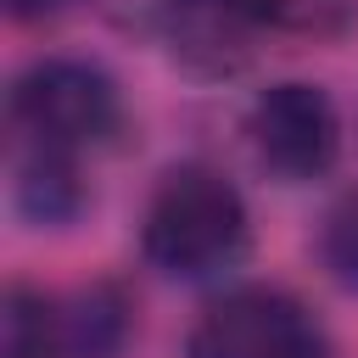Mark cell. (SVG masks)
<instances>
[{"mask_svg": "<svg viewBox=\"0 0 358 358\" xmlns=\"http://www.w3.org/2000/svg\"><path fill=\"white\" fill-rule=\"evenodd\" d=\"M246 201L213 168H173L140 224L145 257L173 280H213L246 252Z\"/></svg>", "mask_w": 358, "mask_h": 358, "instance_id": "1", "label": "cell"}, {"mask_svg": "<svg viewBox=\"0 0 358 358\" xmlns=\"http://www.w3.org/2000/svg\"><path fill=\"white\" fill-rule=\"evenodd\" d=\"M123 123V101L117 84L95 67V62H73V56H50L34 62L17 84H11V129H17V151H39V157H67L78 162L84 151L106 145Z\"/></svg>", "mask_w": 358, "mask_h": 358, "instance_id": "2", "label": "cell"}, {"mask_svg": "<svg viewBox=\"0 0 358 358\" xmlns=\"http://www.w3.org/2000/svg\"><path fill=\"white\" fill-rule=\"evenodd\" d=\"M185 358H330V347L302 302L268 285H241L196 319Z\"/></svg>", "mask_w": 358, "mask_h": 358, "instance_id": "3", "label": "cell"}, {"mask_svg": "<svg viewBox=\"0 0 358 358\" xmlns=\"http://www.w3.org/2000/svg\"><path fill=\"white\" fill-rule=\"evenodd\" d=\"M246 140L257 151V162L280 179H319L336 168L341 157V112L319 84L285 78L268 84L252 112H246Z\"/></svg>", "mask_w": 358, "mask_h": 358, "instance_id": "4", "label": "cell"}, {"mask_svg": "<svg viewBox=\"0 0 358 358\" xmlns=\"http://www.w3.org/2000/svg\"><path fill=\"white\" fill-rule=\"evenodd\" d=\"M257 22L229 0H162V34L173 56L196 73H235L246 62V34Z\"/></svg>", "mask_w": 358, "mask_h": 358, "instance_id": "5", "label": "cell"}, {"mask_svg": "<svg viewBox=\"0 0 358 358\" xmlns=\"http://www.w3.org/2000/svg\"><path fill=\"white\" fill-rule=\"evenodd\" d=\"M84 201L78 185V162L67 157H39V151H17V207L34 224H67Z\"/></svg>", "mask_w": 358, "mask_h": 358, "instance_id": "6", "label": "cell"}, {"mask_svg": "<svg viewBox=\"0 0 358 358\" xmlns=\"http://www.w3.org/2000/svg\"><path fill=\"white\" fill-rule=\"evenodd\" d=\"M0 358H62V330H56L45 296H34V291H22V285L6 296Z\"/></svg>", "mask_w": 358, "mask_h": 358, "instance_id": "7", "label": "cell"}, {"mask_svg": "<svg viewBox=\"0 0 358 358\" xmlns=\"http://www.w3.org/2000/svg\"><path fill=\"white\" fill-rule=\"evenodd\" d=\"M319 257L341 291H358V190H347L319 229Z\"/></svg>", "mask_w": 358, "mask_h": 358, "instance_id": "8", "label": "cell"}, {"mask_svg": "<svg viewBox=\"0 0 358 358\" xmlns=\"http://www.w3.org/2000/svg\"><path fill=\"white\" fill-rule=\"evenodd\" d=\"M6 11H11L17 22H34V17H50L56 0H6Z\"/></svg>", "mask_w": 358, "mask_h": 358, "instance_id": "9", "label": "cell"}]
</instances>
